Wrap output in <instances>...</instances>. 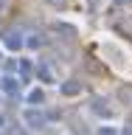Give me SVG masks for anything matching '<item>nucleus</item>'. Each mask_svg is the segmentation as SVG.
<instances>
[{"label":"nucleus","mask_w":132,"mask_h":135,"mask_svg":"<svg viewBox=\"0 0 132 135\" xmlns=\"http://www.w3.org/2000/svg\"><path fill=\"white\" fill-rule=\"evenodd\" d=\"M3 42H6V48H11V51H20V48H23V37H20L17 31H8L6 37H3Z\"/></svg>","instance_id":"1"},{"label":"nucleus","mask_w":132,"mask_h":135,"mask_svg":"<svg viewBox=\"0 0 132 135\" xmlns=\"http://www.w3.org/2000/svg\"><path fill=\"white\" fill-rule=\"evenodd\" d=\"M0 87L8 93V96H17L20 93V84H17V79H11V76H6V79H0Z\"/></svg>","instance_id":"2"},{"label":"nucleus","mask_w":132,"mask_h":135,"mask_svg":"<svg viewBox=\"0 0 132 135\" xmlns=\"http://www.w3.org/2000/svg\"><path fill=\"white\" fill-rule=\"evenodd\" d=\"M20 76H23V82L31 76V62H28V59H23V62H20Z\"/></svg>","instance_id":"3"},{"label":"nucleus","mask_w":132,"mask_h":135,"mask_svg":"<svg viewBox=\"0 0 132 135\" xmlns=\"http://www.w3.org/2000/svg\"><path fill=\"white\" fill-rule=\"evenodd\" d=\"M25 121H28V124H31V127H37V124H42V118L37 115V113H34V110H28V113H25Z\"/></svg>","instance_id":"4"},{"label":"nucleus","mask_w":132,"mask_h":135,"mask_svg":"<svg viewBox=\"0 0 132 135\" xmlns=\"http://www.w3.org/2000/svg\"><path fill=\"white\" fill-rule=\"evenodd\" d=\"M42 99V93L40 90H34V93H28V101H31V104H34V101H40Z\"/></svg>","instance_id":"5"},{"label":"nucleus","mask_w":132,"mask_h":135,"mask_svg":"<svg viewBox=\"0 0 132 135\" xmlns=\"http://www.w3.org/2000/svg\"><path fill=\"white\" fill-rule=\"evenodd\" d=\"M76 90H79L76 84H62V93H76Z\"/></svg>","instance_id":"6"},{"label":"nucleus","mask_w":132,"mask_h":135,"mask_svg":"<svg viewBox=\"0 0 132 135\" xmlns=\"http://www.w3.org/2000/svg\"><path fill=\"white\" fill-rule=\"evenodd\" d=\"M0 8H3V0H0Z\"/></svg>","instance_id":"7"}]
</instances>
